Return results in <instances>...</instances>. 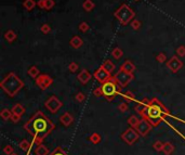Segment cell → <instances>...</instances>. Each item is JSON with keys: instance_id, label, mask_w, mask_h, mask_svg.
Wrapping results in <instances>:
<instances>
[{"instance_id": "6da1fadb", "label": "cell", "mask_w": 185, "mask_h": 155, "mask_svg": "<svg viewBox=\"0 0 185 155\" xmlns=\"http://www.w3.org/2000/svg\"><path fill=\"white\" fill-rule=\"evenodd\" d=\"M24 128L25 130H27L34 137V142L39 145L43 139L50 135V132L54 129V124L42 112L38 111L25 124Z\"/></svg>"}, {"instance_id": "7a4b0ae2", "label": "cell", "mask_w": 185, "mask_h": 155, "mask_svg": "<svg viewBox=\"0 0 185 155\" xmlns=\"http://www.w3.org/2000/svg\"><path fill=\"white\" fill-rule=\"evenodd\" d=\"M169 114V111L167 110L164 103H161L157 98L150 99V105L145 106L143 111L140 113V115L143 118H146L152 124V126H159L162 119L165 118V115Z\"/></svg>"}, {"instance_id": "3957f363", "label": "cell", "mask_w": 185, "mask_h": 155, "mask_svg": "<svg viewBox=\"0 0 185 155\" xmlns=\"http://www.w3.org/2000/svg\"><path fill=\"white\" fill-rule=\"evenodd\" d=\"M0 86L9 97H14L24 87V82H22V79L15 73L11 72L2 79V82H0Z\"/></svg>"}, {"instance_id": "277c9868", "label": "cell", "mask_w": 185, "mask_h": 155, "mask_svg": "<svg viewBox=\"0 0 185 155\" xmlns=\"http://www.w3.org/2000/svg\"><path fill=\"white\" fill-rule=\"evenodd\" d=\"M114 17L118 20L121 25H127L133 21L134 17H135V12L128 5L123 3L114 12Z\"/></svg>"}, {"instance_id": "5b68a950", "label": "cell", "mask_w": 185, "mask_h": 155, "mask_svg": "<svg viewBox=\"0 0 185 155\" xmlns=\"http://www.w3.org/2000/svg\"><path fill=\"white\" fill-rule=\"evenodd\" d=\"M118 86L116 82L115 77H109L107 82L102 84V90H103V95H104L105 99L107 101H113L115 99L116 95L118 92Z\"/></svg>"}, {"instance_id": "8992f818", "label": "cell", "mask_w": 185, "mask_h": 155, "mask_svg": "<svg viewBox=\"0 0 185 155\" xmlns=\"http://www.w3.org/2000/svg\"><path fill=\"white\" fill-rule=\"evenodd\" d=\"M114 77H115L117 84H118L121 88L126 87L127 85H128L129 82H131L132 79L134 78L133 74L132 73H128V72H125V71H122V70H120V71L117 72Z\"/></svg>"}, {"instance_id": "52a82bcc", "label": "cell", "mask_w": 185, "mask_h": 155, "mask_svg": "<svg viewBox=\"0 0 185 155\" xmlns=\"http://www.w3.org/2000/svg\"><path fill=\"white\" fill-rule=\"evenodd\" d=\"M134 129L139 132L140 136L145 137L147 136L148 132L152 130V124L146 118H141L137 122V125L134 127Z\"/></svg>"}, {"instance_id": "ba28073f", "label": "cell", "mask_w": 185, "mask_h": 155, "mask_svg": "<svg viewBox=\"0 0 185 155\" xmlns=\"http://www.w3.org/2000/svg\"><path fill=\"white\" fill-rule=\"evenodd\" d=\"M139 132L134 128H129L121 135V139H123V141L128 143L129 145H132L134 142H137V140L139 139Z\"/></svg>"}, {"instance_id": "9c48e42d", "label": "cell", "mask_w": 185, "mask_h": 155, "mask_svg": "<svg viewBox=\"0 0 185 155\" xmlns=\"http://www.w3.org/2000/svg\"><path fill=\"white\" fill-rule=\"evenodd\" d=\"M45 105H46V107L49 110V111L54 114V113H57V112L61 109L63 103H62L61 101H60L55 95H52V97H50V98L46 101Z\"/></svg>"}, {"instance_id": "30bf717a", "label": "cell", "mask_w": 185, "mask_h": 155, "mask_svg": "<svg viewBox=\"0 0 185 155\" xmlns=\"http://www.w3.org/2000/svg\"><path fill=\"white\" fill-rule=\"evenodd\" d=\"M35 82H36V85L41 90H46L49 88V86H51L53 84V79L49 76V75H47V74H42V75H39L35 79Z\"/></svg>"}, {"instance_id": "8fae6325", "label": "cell", "mask_w": 185, "mask_h": 155, "mask_svg": "<svg viewBox=\"0 0 185 155\" xmlns=\"http://www.w3.org/2000/svg\"><path fill=\"white\" fill-rule=\"evenodd\" d=\"M166 65L172 73H177L183 67V62L179 59V57H172L169 61H167Z\"/></svg>"}, {"instance_id": "7c38bea8", "label": "cell", "mask_w": 185, "mask_h": 155, "mask_svg": "<svg viewBox=\"0 0 185 155\" xmlns=\"http://www.w3.org/2000/svg\"><path fill=\"white\" fill-rule=\"evenodd\" d=\"M94 77H95V79H97L99 82L104 84V82H106L108 79H109L110 75L106 70H104V68L101 66V67L97 68V71H95V73H94Z\"/></svg>"}, {"instance_id": "4fadbf2b", "label": "cell", "mask_w": 185, "mask_h": 155, "mask_svg": "<svg viewBox=\"0 0 185 155\" xmlns=\"http://www.w3.org/2000/svg\"><path fill=\"white\" fill-rule=\"evenodd\" d=\"M60 122H61L65 127H69L72 122H74V117H72V115L69 114L68 112H65L64 114L61 115V117H60Z\"/></svg>"}, {"instance_id": "5bb4252c", "label": "cell", "mask_w": 185, "mask_h": 155, "mask_svg": "<svg viewBox=\"0 0 185 155\" xmlns=\"http://www.w3.org/2000/svg\"><path fill=\"white\" fill-rule=\"evenodd\" d=\"M77 78L81 84H87L91 79V74H90V72L88 70H82L80 73L78 74Z\"/></svg>"}, {"instance_id": "9a60e30c", "label": "cell", "mask_w": 185, "mask_h": 155, "mask_svg": "<svg viewBox=\"0 0 185 155\" xmlns=\"http://www.w3.org/2000/svg\"><path fill=\"white\" fill-rule=\"evenodd\" d=\"M69 45L72 47V48H74V49H79V48L82 47L83 41H82V39L79 37V36H74V37L70 39Z\"/></svg>"}, {"instance_id": "2e32d148", "label": "cell", "mask_w": 185, "mask_h": 155, "mask_svg": "<svg viewBox=\"0 0 185 155\" xmlns=\"http://www.w3.org/2000/svg\"><path fill=\"white\" fill-rule=\"evenodd\" d=\"M120 70H122V71H125V72H128V73L133 74V72L135 71V65H134L131 61H126V62L121 65Z\"/></svg>"}, {"instance_id": "e0dca14e", "label": "cell", "mask_w": 185, "mask_h": 155, "mask_svg": "<svg viewBox=\"0 0 185 155\" xmlns=\"http://www.w3.org/2000/svg\"><path fill=\"white\" fill-rule=\"evenodd\" d=\"M11 111H12V113H14V114H17L20 115V116H22V115L25 113V107L22 104L20 103H16L13 105V107L11 109Z\"/></svg>"}, {"instance_id": "ac0fdd59", "label": "cell", "mask_w": 185, "mask_h": 155, "mask_svg": "<svg viewBox=\"0 0 185 155\" xmlns=\"http://www.w3.org/2000/svg\"><path fill=\"white\" fill-rule=\"evenodd\" d=\"M35 154L36 155H49L50 152H49V149L43 145V144H39L37 147V149L35 150Z\"/></svg>"}, {"instance_id": "d6986e66", "label": "cell", "mask_w": 185, "mask_h": 155, "mask_svg": "<svg viewBox=\"0 0 185 155\" xmlns=\"http://www.w3.org/2000/svg\"><path fill=\"white\" fill-rule=\"evenodd\" d=\"M5 39L8 42H12V41H14L16 39V33L12 29L7 30L5 33Z\"/></svg>"}, {"instance_id": "ffe728a7", "label": "cell", "mask_w": 185, "mask_h": 155, "mask_svg": "<svg viewBox=\"0 0 185 155\" xmlns=\"http://www.w3.org/2000/svg\"><path fill=\"white\" fill-rule=\"evenodd\" d=\"M101 66H102L104 70H106V71H107L109 74L112 73L114 70H115V64H114V63L112 62V61H109V60H106Z\"/></svg>"}, {"instance_id": "44dd1931", "label": "cell", "mask_w": 185, "mask_h": 155, "mask_svg": "<svg viewBox=\"0 0 185 155\" xmlns=\"http://www.w3.org/2000/svg\"><path fill=\"white\" fill-rule=\"evenodd\" d=\"M94 7H95V5H94V2L92 0H85L82 3V8L85 9L87 12H91L94 9Z\"/></svg>"}, {"instance_id": "7402d4cb", "label": "cell", "mask_w": 185, "mask_h": 155, "mask_svg": "<svg viewBox=\"0 0 185 155\" xmlns=\"http://www.w3.org/2000/svg\"><path fill=\"white\" fill-rule=\"evenodd\" d=\"M36 1L35 0H24V2H23V6L24 8L26 9L27 11H32V9L36 7Z\"/></svg>"}, {"instance_id": "603a6c76", "label": "cell", "mask_w": 185, "mask_h": 155, "mask_svg": "<svg viewBox=\"0 0 185 155\" xmlns=\"http://www.w3.org/2000/svg\"><path fill=\"white\" fill-rule=\"evenodd\" d=\"M27 73H28V75H29L32 78L36 79L38 76H39V73H40V72H39L37 66H30V67L28 68V72H27Z\"/></svg>"}, {"instance_id": "cb8c5ba5", "label": "cell", "mask_w": 185, "mask_h": 155, "mask_svg": "<svg viewBox=\"0 0 185 155\" xmlns=\"http://www.w3.org/2000/svg\"><path fill=\"white\" fill-rule=\"evenodd\" d=\"M173 151H174V145H173L172 143H170V142H166L162 152H164L166 155H170Z\"/></svg>"}, {"instance_id": "d4e9b609", "label": "cell", "mask_w": 185, "mask_h": 155, "mask_svg": "<svg viewBox=\"0 0 185 155\" xmlns=\"http://www.w3.org/2000/svg\"><path fill=\"white\" fill-rule=\"evenodd\" d=\"M12 111L11 110H8V109H3L2 111H1V113H0V115H1V117H2L5 120H9L11 119V117H12Z\"/></svg>"}, {"instance_id": "484cf974", "label": "cell", "mask_w": 185, "mask_h": 155, "mask_svg": "<svg viewBox=\"0 0 185 155\" xmlns=\"http://www.w3.org/2000/svg\"><path fill=\"white\" fill-rule=\"evenodd\" d=\"M89 140H90V141H91L93 144H99L100 142H101V140H102V137L100 136L99 133L94 132V133H92L91 136L89 137Z\"/></svg>"}, {"instance_id": "4316f807", "label": "cell", "mask_w": 185, "mask_h": 155, "mask_svg": "<svg viewBox=\"0 0 185 155\" xmlns=\"http://www.w3.org/2000/svg\"><path fill=\"white\" fill-rule=\"evenodd\" d=\"M112 55H113L115 59H120L121 57L123 55V51L120 49V48H118V47H116L115 49H113V51H112Z\"/></svg>"}, {"instance_id": "83f0119b", "label": "cell", "mask_w": 185, "mask_h": 155, "mask_svg": "<svg viewBox=\"0 0 185 155\" xmlns=\"http://www.w3.org/2000/svg\"><path fill=\"white\" fill-rule=\"evenodd\" d=\"M139 118H137V116H135V115H132V116H130L129 117V119H128V124L130 126H131V127H135V126L137 125V122H139Z\"/></svg>"}, {"instance_id": "f1b7e54d", "label": "cell", "mask_w": 185, "mask_h": 155, "mask_svg": "<svg viewBox=\"0 0 185 155\" xmlns=\"http://www.w3.org/2000/svg\"><path fill=\"white\" fill-rule=\"evenodd\" d=\"M19 147H21V149L23 150V151H27V150H28V149L30 147V144H29V142L27 141L26 139H24V140H22V141L20 142Z\"/></svg>"}, {"instance_id": "f546056e", "label": "cell", "mask_w": 185, "mask_h": 155, "mask_svg": "<svg viewBox=\"0 0 185 155\" xmlns=\"http://www.w3.org/2000/svg\"><path fill=\"white\" fill-rule=\"evenodd\" d=\"M164 147L165 144L162 143L161 141H156L155 143L153 144V147L157 151V152H161V151H164Z\"/></svg>"}, {"instance_id": "4dcf8cb0", "label": "cell", "mask_w": 185, "mask_h": 155, "mask_svg": "<svg viewBox=\"0 0 185 155\" xmlns=\"http://www.w3.org/2000/svg\"><path fill=\"white\" fill-rule=\"evenodd\" d=\"M49 155H67V153L65 152L64 150L62 149L61 147H57V149L54 150L52 153H50Z\"/></svg>"}, {"instance_id": "1f68e13d", "label": "cell", "mask_w": 185, "mask_h": 155, "mask_svg": "<svg viewBox=\"0 0 185 155\" xmlns=\"http://www.w3.org/2000/svg\"><path fill=\"white\" fill-rule=\"evenodd\" d=\"M45 3H46V7H45V10H51L54 6H55V2L54 0H45Z\"/></svg>"}, {"instance_id": "d6a6232c", "label": "cell", "mask_w": 185, "mask_h": 155, "mask_svg": "<svg viewBox=\"0 0 185 155\" xmlns=\"http://www.w3.org/2000/svg\"><path fill=\"white\" fill-rule=\"evenodd\" d=\"M167 60V57L165 53H162V52H160V53H158V54L156 55V61L159 63H165V61Z\"/></svg>"}, {"instance_id": "836d02e7", "label": "cell", "mask_w": 185, "mask_h": 155, "mask_svg": "<svg viewBox=\"0 0 185 155\" xmlns=\"http://www.w3.org/2000/svg\"><path fill=\"white\" fill-rule=\"evenodd\" d=\"M78 27H79V29H80L82 33H87L89 30V24L87 22H81Z\"/></svg>"}, {"instance_id": "e575fe53", "label": "cell", "mask_w": 185, "mask_h": 155, "mask_svg": "<svg viewBox=\"0 0 185 155\" xmlns=\"http://www.w3.org/2000/svg\"><path fill=\"white\" fill-rule=\"evenodd\" d=\"M40 30L43 34H49L50 32H51V26H50L49 24H42L40 27Z\"/></svg>"}, {"instance_id": "d590c367", "label": "cell", "mask_w": 185, "mask_h": 155, "mask_svg": "<svg viewBox=\"0 0 185 155\" xmlns=\"http://www.w3.org/2000/svg\"><path fill=\"white\" fill-rule=\"evenodd\" d=\"M177 57H185V46H180L177 49Z\"/></svg>"}, {"instance_id": "8d00e7d4", "label": "cell", "mask_w": 185, "mask_h": 155, "mask_svg": "<svg viewBox=\"0 0 185 155\" xmlns=\"http://www.w3.org/2000/svg\"><path fill=\"white\" fill-rule=\"evenodd\" d=\"M141 22H140L139 20H133V21H132L131 22V26H132V28H133V29H135V30H137L139 29L140 27H141Z\"/></svg>"}, {"instance_id": "74e56055", "label": "cell", "mask_w": 185, "mask_h": 155, "mask_svg": "<svg viewBox=\"0 0 185 155\" xmlns=\"http://www.w3.org/2000/svg\"><path fill=\"white\" fill-rule=\"evenodd\" d=\"M128 109H129V105L127 102H121V103L118 105V110L121 112H127L128 111Z\"/></svg>"}, {"instance_id": "f35d334b", "label": "cell", "mask_w": 185, "mask_h": 155, "mask_svg": "<svg viewBox=\"0 0 185 155\" xmlns=\"http://www.w3.org/2000/svg\"><path fill=\"white\" fill-rule=\"evenodd\" d=\"M3 152L7 155H11L14 153V149L12 145H7V147H5V149H3Z\"/></svg>"}, {"instance_id": "ab89813d", "label": "cell", "mask_w": 185, "mask_h": 155, "mask_svg": "<svg viewBox=\"0 0 185 155\" xmlns=\"http://www.w3.org/2000/svg\"><path fill=\"white\" fill-rule=\"evenodd\" d=\"M93 95H95V97H97V98H101V97H103V90H102V87H97L95 88V90L93 91Z\"/></svg>"}, {"instance_id": "60d3db41", "label": "cell", "mask_w": 185, "mask_h": 155, "mask_svg": "<svg viewBox=\"0 0 185 155\" xmlns=\"http://www.w3.org/2000/svg\"><path fill=\"white\" fill-rule=\"evenodd\" d=\"M68 70H69L72 73H74V72H76L78 70V64L76 62L69 63V65H68Z\"/></svg>"}, {"instance_id": "b9f144b4", "label": "cell", "mask_w": 185, "mask_h": 155, "mask_svg": "<svg viewBox=\"0 0 185 155\" xmlns=\"http://www.w3.org/2000/svg\"><path fill=\"white\" fill-rule=\"evenodd\" d=\"M123 98L126 99V100H128V101H133L134 100V95L132 92H130V91H127V92L123 95Z\"/></svg>"}, {"instance_id": "7bdbcfd3", "label": "cell", "mask_w": 185, "mask_h": 155, "mask_svg": "<svg viewBox=\"0 0 185 155\" xmlns=\"http://www.w3.org/2000/svg\"><path fill=\"white\" fill-rule=\"evenodd\" d=\"M85 99H86V95H83L82 92H78L77 95H76V100H77L78 102H82V101H85Z\"/></svg>"}, {"instance_id": "ee69618b", "label": "cell", "mask_w": 185, "mask_h": 155, "mask_svg": "<svg viewBox=\"0 0 185 155\" xmlns=\"http://www.w3.org/2000/svg\"><path fill=\"white\" fill-rule=\"evenodd\" d=\"M20 119H21V116L20 115H17V114H12V117H11V120L13 122H20Z\"/></svg>"}, {"instance_id": "f6af8a7d", "label": "cell", "mask_w": 185, "mask_h": 155, "mask_svg": "<svg viewBox=\"0 0 185 155\" xmlns=\"http://www.w3.org/2000/svg\"><path fill=\"white\" fill-rule=\"evenodd\" d=\"M144 107H145V105H143L142 103H140L139 105H137L135 107H134V110H135V111H137V113L140 114V113H141V112L143 111V109H144Z\"/></svg>"}, {"instance_id": "bcb514c9", "label": "cell", "mask_w": 185, "mask_h": 155, "mask_svg": "<svg viewBox=\"0 0 185 155\" xmlns=\"http://www.w3.org/2000/svg\"><path fill=\"white\" fill-rule=\"evenodd\" d=\"M141 103H142L143 105H145V106H150V99H147V98H144L142 101H141Z\"/></svg>"}, {"instance_id": "7dc6e473", "label": "cell", "mask_w": 185, "mask_h": 155, "mask_svg": "<svg viewBox=\"0 0 185 155\" xmlns=\"http://www.w3.org/2000/svg\"><path fill=\"white\" fill-rule=\"evenodd\" d=\"M38 6L40 7L41 9H45V7H46V3H45V0H39V1H38Z\"/></svg>"}, {"instance_id": "c3c4849f", "label": "cell", "mask_w": 185, "mask_h": 155, "mask_svg": "<svg viewBox=\"0 0 185 155\" xmlns=\"http://www.w3.org/2000/svg\"><path fill=\"white\" fill-rule=\"evenodd\" d=\"M11 155H17V154H15V153H13V154H11Z\"/></svg>"}, {"instance_id": "681fc988", "label": "cell", "mask_w": 185, "mask_h": 155, "mask_svg": "<svg viewBox=\"0 0 185 155\" xmlns=\"http://www.w3.org/2000/svg\"><path fill=\"white\" fill-rule=\"evenodd\" d=\"M134 1H139V0H134Z\"/></svg>"}]
</instances>
